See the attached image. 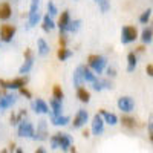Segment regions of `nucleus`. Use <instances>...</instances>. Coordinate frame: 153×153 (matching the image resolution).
I'll return each mask as SVG.
<instances>
[{
    "label": "nucleus",
    "instance_id": "f257e3e1",
    "mask_svg": "<svg viewBox=\"0 0 153 153\" xmlns=\"http://www.w3.org/2000/svg\"><path fill=\"white\" fill-rule=\"evenodd\" d=\"M28 83V76H17L12 80H0V87L8 89V91H16V89L26 87Z\"/></svg>",
    "mask_w": 153,
    "mask_h": 153
},
{
    "label": "nucleus",
    "instance_id": "f03ea898",
    "mask_svg": "<svg viewBox=\"0 0 153 153\" xmlns=\"http://www.w3.org/2000/svg\"><path fill=\"white\" fill-rule=\"evenodd\" d=\"M87 61H89V68H92V71H94L95 74H101V72L104 71L106 65H107L106 57L98 55V54H92V55H89Z\"/></svg>",
    "mask_w": 153,
    "mask_h": 153
},
{
    "label": "nucleus",
    "instance_id": "7ed1b4c3",
    "mask_svg": "<svg viewBox=\"0 0 153 153\" xmlns=\"http://www.w3.org/2000/svg\"><path fill=\"white\" fill-rule=\"evenodd\" d=\"M138 38V31L135 26H123L121 29V43L123 45H129L135 42Z\"/></svg>",
    "mask_w": 153,
    "mask_h": 153
},
{
    "label": "nucleus",
    "instance_id": "20e7f679",
    "mask_svg": "<svg viewBox=\"0 0 153 153\" xmlns=\"http://www.w3.org/2000/svg\"><path fill=\"white\" fill-rule=\"evenodd\" d=\"M38 5L40 0H31V8H29V19H28V26L32 28L37 25L38 19H40V12H38Z\"/></svg>",
    "mask_w": 153,
    "mask_h": 153
},
{
    "label": "nucleus",
    "instance_id": "39448f33",
    "mask_svg": "<svg viewBox=\"0 0 153 153\" xmlns=\"http://www.w3.org/2000/svg\"><path fill=\"white\" fill-rule=\"evenodd\" d=\"M34 126L29 121H20L19 123V129H17V135L20 138H34Z\"/></svg>",
    "mask_w": 153,
    "mask_h": 153
},
{
    "label": "nucleus",
    "instance_id": "423d86ee",
    "mask_svg": "<svg viewBox=\"0 0 153 153\" xmlns=\"http://www.w3.org/2000/svg\"><path fill=\"white\" fill-rule=\"evenodd\" d=\"M32 66H34V55H32V51L28 48L26 51H25V61L19 69V74H22V75L28 74L32 69Z\"/></svg>",
    "mask_w": 153,
    "mask_h": 153
},
{
    "label": "nucleus",
    "instance_id": "0eeeda50",
    "mask_svg": "<svg viewBox=\"0 0 153 153\" xmlns=\"http://www.w3.org/2000/svg\"><path fill=\"white\" fill-rule=\"evenodd\" d=\"M16 26L14 25H3L2 28H0V40L5 42V43H9L12 38L16 35Z\"/></svg>",
    "mask_w": 153,
    "mask_h": 153
},
{
    "label": "nucleus",
    "instance_id": "6e6552de",
    "mask_svg": "<svg viewBox=\"0 0 153 153\" xmlns=\"http://www.w3.org/2000/svg\"><path fill=\"white\" fill-rule=\"evenodd\" d=\"M87 118H89V113H87V110L80 109L78 112H76V115L74 117L72 127H74V129H81V127L87 123Z\"/></svg>",
    "mask_w": 153,
    "mask_h": 153
},
{
    "label": "nucleus",
    "instance_id": "1a4fd4ad",
    "mask_svg": "<svg viewBox=\"0 0 153 153\" xmlns=\"http://www.w3.org/2000/svg\"><path fill=\"white\" fill-rule=\"evenodd\" d=\"M117 104H118V109L126 112V113H130L135 109V101L130 97H121V98H118Z\"/></svg>",
    "mask_w": 153,
    "mask_h": 153
},
{
    "label": "nucleus",
    "instance_id": "9d476101",
    "mask_svg": "<svg viewBox=\"0 0 153 153\" xmlns=\"http://www.w3.org/2000/svg\"><path fill=\"white\" fill-rule=\"evenodd\" d=\"M58 138V149H61L63 152H69V149L72 147V136L68 133H55Z\"/></svg>",
    "mask_w": 153,
    "mask_h": 153
},
{
    "label": "nucleus",
    "instance_id": "9b49d317",
    "mask_svg": "<svg viewBox=\"0 0 153 153\" xmlns=\"http://www.w3.org/2000/svg\"><path fill=\"white\" fill-rule=\"evenodd\" d=\"M91 130H92V133H94L95 136H98V135H101V133L104 132V121H103V118H101L98 113L94 115V118H92Z\"/></svg>",
    "mask_w": 153,
    "mask_h": 153
},
{
    "label": "nucleus",
    "instance_id": "f8f14e48",
    "mask_svg": "<svg viewBox=\"0 0 153 153\" xmlns=\"http://www.w3.org/2000/svg\"><path fill=\"white\" fill-rule=\"evenodd\" d=\"M35 141H45L48 139V130H46V121H40L37 126V132H34V138Z\"/></svg>",
    "mask_w": 153,
    "mask_h": 153
},
{
    "label": "nucleus",
    "instance_id": "ddd939ff",
    "mask_svg": "<svg viewBox=\"0 0 153 153\" xmlns=\"http://www.w3.org/2000/svg\"><path fill=\"white\" fill-rule=\"evenodd\" d=\"M71 22V14H69V11H63L61 12V16L58 19V29H60V34H65L66 29H68V25Z\"/></svg>",
    "mask_w": 153,
    "mask_h": 153
},
{
    "label": "nucleus",
    "instance_id": "4468645a",
    "mask_svg": "<svg viewBox=\"0 0 153 153\" xmlns=\"http://www.w3.org/2000/svg\"><path fill=\"white\" fill-rule=\"evenodd\" d=\"M98 115H100V117L103 118V121L107 123L109 126H117V124H118V117H117L115 113H110V112H107V110H104V109H101Z\"/></svg>",
    "mask_w": 153,
    "mask_h": 153
},
{
    "label": "nucleus",
    "instance_id": "2eb2a0df",
    "mask_svg": "<svg viewBox=\"0 0 153 153\" xmlns=\"http://www.w3.org/2000/svg\"><path fill=\"white\" fill-rule=\"evenodd\" d=\"M32 109L35 113H51L49 110V106L46 104V101L42 100V98H37L34 103H32Z\"/></svg>",
    "mask_w": 153,
    "mask_h": 153
},
{
    "label": "nucleus",
    "instance_id": "dca6fc26",
    "mask_svg": "<svg viewBox=\"0 0 153 153\" xmlns=\"http://www.w3.org/2000/svg\"><path fill=\"white\" fill-rule=\"evenodd\" d=\"M51 117H60L63 112V101H57V100H51Z\"/></svg>",
    "mask_w": 153,
    "mask_h": 153
},
{
    "label": "nucleus",
    "instance_id": "f3484780",
    "mask_svg": "<svg viewBox=\"0 0 153 153\" xmlns=\"http://www.w3.org/2000/svg\"><path fill=\"white\" fill-rule=\"evenodd\" d=\"M12 14V9H11V5L8 2H3L0 3V20H8Z\"/></svg>",
    "mask_w": 153,
    "mask_h": 153
},
{
    "label": "nucleus",
    "instance_id": "a211bd4d",
    "mask_svg": "<svg viewBox=\"0 0 153 153\" xmlns=\"http://www.w3.org/2000/svg\"><path fill=\"white\" fill-rule=\"evenodd\" d=\"M81 75H83V81H86V83H94L97 80V75L83 65H81Z\"/></svg>",
    "mask_w": 153,
    "mask_h": 153
},
{
    "label": "nucleus",
    "instance_id": "6ab92c4d",
    "mask_svg": "<svg viewBox=\"0 0 153 153\" xmlns=\"http://www.w3.org/2000/svg\"><path fill=\"white\" fill-rule=\"evenodd\" d=\"M138 65V57L135 52H129L127 54V72H133L136 69Z\"/></svg>",
    "mask_w": 153,
    "mask_h": 153
},
{
    "label": "nucleus",
    "instance_id": "aec40b11",
    "mask_svg": "<svg viewBox=\"0 0 153 153\" xmlns=\"http://www.w3.org/2000/svg\"><path fill=\"white\" fill-rule=\"evenodd\" d=\"M16 103V97L14 95H3L0 98V109H8Z\"/></svg>",
    "mask_w": 153,
    "mask_h": 153
},
{
    "label": "nucleus",
    "instance_id": "412c9836",
    "mask_svg": "<svg viewBox=\"0 0 153 153\" xmlns=\"http://www.w3.org/2000/svg\"><path fill=\"white\" fill-rule=\"evenodd\" d=\"M76 98L81 103H89L91 101V94H89V91H86V87H78L76 89Z\"/></svg>",
    "mask_w": 153,
    "mask_h": 153
},
{
    "label": "nucleus",
    "instance_id": "4be33fe9",
    "mask_svg": "<svg viewBox=\"0 0 153 153\" xmlns=\"http://www.w3.org/2000/svg\"><path fill=\"white\" fill-rule=\"evenodd\" d=\"M72 81H74V86L78 89V87H81V84L84 83L83 81V75H81V66H78L75 69V72H74V76H72Z\"/></svg>",
    "mask_w": 153,
    "mask_h": 153
},
{
    "label": "nucleus",
    "instance_id": "5701e85b",
    "mask_svg": "<svg viewBox=\"0 0 153 153\" xmlns=\"http://www.w3.org/2000/svg\"><path fill=\"white\" fill-rule=\"evenodd\" d=\"M55 28V23H54V20H52V17H49L48 14L43 17V31L45 32H51Z\"/></svg>",
    "mask_w": 153,
    "mask_h": 153
},
{
    "label": "nucleus",
    "instance_id": "b1692460",
    "mask_svg": "<svg viewBox=\"0 0 153 153\" xmlns=\"http://www.w3.org/2000/svg\"><path fill=\"white\" fill-rule=\"evenodd\" d=\"M37 45H38V54H40V55H48L49 54V45L43 40V38H38V40H37Z\"/></svg>",
    "mask_w": 153,
    "mask_h": 153
},
{
    "label": "nucleus",
    "instance_id": "393cba45",
    "mask_svg": "<svg viewBox=\"0 0 153 153\" xmlns=\"http://www.w3.org/2000/svg\"><path fill=\"white\" fill-rule=\"evenodd\" d=\"M69 117H66V115H60V117H51V123H52L54 126H66L69 123Z\"/></svg>",
    "mask_w": 153,
    "mask_h": 153
},
{
    "label": "nucleus",
    "instance_id": "a878e982",
    "mask_svg": "<svg viewBox=\"0 0 153 153\" xmlns=\"http://www.w3.org/2000/svg\"><path fill=\"white\" fill-rule=\"evenodd\" d=\"M121 124L124 127H127V129H135L136 127V120L133 117H123L121 118Z\"/></svg>",
    "mask_w": 153,
    "mask_h": 153
},
{
    "label": "nucleus",
    "instance_id": "bb28decb",
    "mask_svg": "<svg viewBox=\"0 0 153 153\" xmlns=\"http://www.w3.org/2000/svg\"><path fill=\"white\" fill-rule=\"evenodd\" d=\"M152 35H153L152 28H144V31L141 34V40H143L144 45H150L152 43Z\"/></svg>",
    "mask_w": 153,
    "mask_h": 153
},
{
    "label": "nucleus",
    "instance_id": "cd10ccee",
    "mask_svg": "<svg viewBox=\"0 0 153 153\" xmlns=\"http://www.w3.org/2000/svg\"><path fill=\"white\" fill-rule=\"evenodd\" d=\"M71 55H72V51L68 49V48H60V49H58V52H57V57H58V60H61V61L68 60Z\"/></svg>",
    "mask_w": 153,
    "mask_h": 153
},
{
    "label": "nucleus",
    "instance_id": "c85d7f7f",
    "mask_svg": "<svg viewBox=\"0 0 153 153\" xmlns=\"http://www.w3.org/2000/svg\"><path fill=\"white\" fill-rule=\"evenodd\" d=\"M81 28V20H71L69 25H68V29L66 32H78V29Z\"/></svg>",
    "mask_w": 153,
    "mask_h": 153
},
{
    "label": "nucleus",
    "instance_id": "c756f323",
    "mask_svg": "<svg viewBox=\"0 0 153 153\" xmlns=\"http://www.w3.org/2000/svg\"><path fill=\"white\" fill-rule=\"evenodd\" d=\"M52 98L57 101H63V98H65V92H63V89L58 84H55L52 89Z\"/></svg>",
    "mask_w": 153,
    "mask_h": 153
},
{
    "label": "nucleus",
    "instance_id": "7c9ffc66",
    "mask_svg": "<svg viewBox=\"0 0 153 153\" xmlns=\"http://www.w3.org/2000/svg\"><path fill=\"white\" fill-rule=\"evenodd\" d=\"M94 2L100 6L101 12H107L110 9V0H94Z\"/></svg>",
    "mask_w": 153,
    "mask_h": 153
},
{
    "label": "nucleus",
    "instance_id": "2f4dec72",
    "mask_svg": "<svg viewBox=\"0 0 153 153\" xmlns=\"http://www.w3.org/2000/svg\"><path fill=\"white\" fill-rule=\"evenodd\" d=\"M57 14H58V9H57L55 3L52 2V0H49V2H48V16L49 17H54Z\"/></svg>",
    "mask_w": 153,
    "mask_h": 153
},
{
    "label": "nucleus",
    "instance_id": "473e14b6",
    "mask_svg": "<svg viewBox=\"0 0 153 153\" xmlns=\"http://www.w3.org/2000/svg\"><path fill=\"white\" fill-rule=\"evenodd\" d=\"M150 16H152V8H147L141 16H139V22H141L143 25H147L149 20H150Z\"/></svg>",
    "mask_w": 153,
    "mask_h": 153
},
{
    "label": "nucleus",
    "instance_id": "72a5a7b5",
    "mask_svg": "<svg viewBox=\"0 0 153 153\" xmlns=\"http://www.w3.org/2000/svg\"><path fill=\"white\" fill-rule=\"evenodd\" d=\"M92 87H94V91H97V92H101V91H103V81L97 78V80L92 83Z\"/></svg>",
    "mask_w": 153,
    "mask_h": 153
},
{
    "label": "nucleus",
    "instance_id": "f704fd0d",
    "mask_svg": "<svg viewBox=\"0 0 153 153\" xmlns=\"http://www.w3.org/2000/svg\"><path fill=\"white\" fill-rule=\"evenodd\" d=\"M51 149L52 150H57L58 149V138H57V135H54V136H51Z\"/></svg>",
    "mask_w": 153,
    "mask_h": 153
},
{
    "label": "nucleus",
    "instance_id": "c9c22d12",
    "mask_svg": "<svg viewBox=\"0 0 153 153\" xmlns=\"http://www.w3.org/2000/svg\"><path fill=\"white\" fill-rule=\"evenodd\" d=\"M19 92H20V95H23L25 98H31V97H32V94L28 91L26 87H22V89H19Z\"/></svg>",
    "mask_w": 153,
    "mask_h": 153
},
{
    "label": "nucleus",
    "instance_id": "e433bc0d",
    "mask_svg": "<svg viewBox=\"0 0 153 153\" xmlns=\"http://www.w3.org/2000/svg\"><path fill=\"white\" fill-rule=\"evenodd\" d=\"M26 117V110L25 109H22L20 112H19V115H17V123H20V121H23V118Z\"/></svg>",
    "mask_w": 153,
    "mask_h": 153
},
{
    "label": "nucleus",
    "instance_id": "4c0bfd02",
    "mask_svg": "<svg viewBox=\"0 0 153 153\" xmlns=\"http://www.w3.org/2000/svg\"><path fill=\"white\" fill-rule=\"evenodd\" d=\"M101 81H103V89H112L113 87L112 81H109V80H101Z\"/></svg>",
    "mask_w": 153,
    "mask_h": 153
},
{
    "label": "nucleus",
    "instance_id": "58836bf2",
    "mask_svg": "<svg viewBox=\"0 0 153 153\" xmlns=\"http://www.w3.org/2000/svg\"><path fill=\"white\" fill-rule=\"evenodd\" d=\"M9 121H11V124H12V126H17V124H19V123H17V115H16V113H11Z\"/></svg>",
    "mask_w": 153,
    "mask_h": 153
},
{
    "label": "nucleus",
    "instance_id": "ea45409f",
    "mask_svg": "<svg viewBox=\"0 0 153 153\" xmlns=\"http://www.w3.org/2000/svg\"><path fill=\"white\" fill-rule=\"evenodd\" d=\"M60 45H61V48H66V35L65 34H60Z\"/></svg>",
    "mask_w": 153,
    "mask_h": 153
},
{
    "label": "nucleus",
    "instance_id": "a19ab883",
    "mask_svg": "<svg viewBox=\"0 0 153 153\" xmlns=\"http://www.w3.org/2000/svg\"><path fill=\"white\" fill-rule=\"evenodd\" d=\"M147 75L149 76H153V65H152V63H149V65H147Z\"/></svg>",
    "mask_w": 153,
    "mask_h": 153
},
{
    "label": "nucleus",
    "instance_id": "79ce46f5",
    "mask_svg": "<svg viewBox=\"0 0 153 153\" xmlns=\"http://www.w3.org/2000/svg\"><path fill=\"white\" fill-rule=\"evenodd\" d=\"M107 75L109 76H115V75H117V71H115V68H107Z\"/></svg>",
    "mask_w": 153,
    "mask_h": 153
},
{
    "label": "nucleus",
    "instance_id": "37998d69",
    "mask_svg": "<svg viewBox=\"0 0 153 153\" xmlns=\"http://www.w3.org/2000/svg\"><path fill=\"white\" fill-rule=\"evenodd\" d=\"M16 149H17L16 143H11V144H9V150H11V153H14V152H16Z\"/></svg>",
    "mask_w": 153,
    "mask_h": 153
},
{
    "label": "nucleus",
    "instance_id": "c03bdc74",
    "mask_svg": "<svg viewBox=\"0 0 153 153\" xmlns=\"http://www.w3.org/2000/svg\"><path fill=\"white\" fill-rule=\"evenodd\" d=\"M34 153H46V150H45L43 147H38V149H37V150H35Z\"/></svg>",
    "mask_w": 153,
    "mask_h": 153
},
{
    "label": "nucleus",
    "instance_id": "a18cd8bd",
    "mask_svg": "<svg viewBox=\"0 0 153 153\" xmlns=\"http://www.w3.org/2000/svg\"><path fill=\"white\" fill-rule=\"evenodd\" d=\"M14 153H25V152H23V150H22V149H20V147H17V149H16V152H14Z\"/></svg>",
    "mask_w": 153,
    "mask_h": 153
},
{
    "label": "nucleus",
    "instance_id": "49530a36",
    "mask_svg": "<svg viewBox=\"0 0 153 153\" xmlns=\"http://www.w3.org/2000/svg\"><path fill=\"white\" fill-rule=\"evenodd\" d=\"M83 136H84V138H89V132L84 130V132H83Z\"/></svg>",
    "mask_w": 153,
    "mask_h": 153
},
{
    "label": "nucleus",
    "instance_id": "de8ad7c7",
    "mask_svg": "<svg viewBox=\"0 0 153 153\" xmlns=\"http://www.w3.org/2000/svg\"><path fill=\"white\" fill-rule=\"evenodd\" d=\"M138 52H144V46H139L138 48Z\"/></svg>",
    "mask_w": 153,
    "mask_h": 153
},
{
    "label": "nucleus",
    "instance_id": "09e8293b",
    "mask_svg": "<svg viewBox=\"0 0 153 153\" xmlns=\"http://www.w3.org/2000/svg\"><path fill=\"white\" fill-rule=\"evenodd\" d=\"M69 150H71V153H76V150H75V147H71Z\"/></svg>",
    "mask_w": 153,
    "mask_h": 153
},
{
    "label": "nucleus",
    "instance_id": "8fccbe9b",
    "mask_svg": "<svg viewBox=\"0 0 153 153\" xmlns=\"http://www.w3.org/2000/svg\"><path fill=\"white\" fill-rule=\"evenodd\" d=\"M0 153H8V150H5V149H3V150H0Z\"/></svg>",
    "mask_w": 153,
    "mask_h": 153
}]
</instances>
